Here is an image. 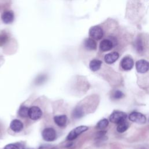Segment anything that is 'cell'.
Wrapping results in <instances>:
<instances>
[{
    "instance_id": "1",
    "label": "cell",
    "mask_w": 149,
    "mask_h": 149,
    "mask_svg": "<svg viewBox=\"0 0 149 149\" xmlns=\"http://www.w3.org/2000/svg\"><path fill=\"white\" fill-rule=\"evenodd\" d=\"M127 115L126 113L122 111H113L109 116V120L113 123L118 124L126 120Z\"/></svg>"
},
{
    "instance_id": "2",
    "label": "cell",
    "mask_w": 149,
    "mask_h": 149,
    "mask_svg": "<svg viewBox=\"0 0 149 149\" xmlns=\"http://www.w3.org/2000/svg\"><path fill=\"white\" fill-rule=\"evenodd\" d=\"M88 129L86 126H79L72 130L67 136V140L69 141L73 140L77 137L80 134L86 132Z\"/></svg>"
},
{
    "instance_id": "3",
    "label": "cell",
    "mask_w": 149,
    "mask_h": 149,
    "mask_svg": "<svg viewBox=\"0 0 149 149\" xmlns=\"http://www.w3.org/2000/svg\"><path fill=\"white\" fill-rule=\"evenodd\" d=\"M89 36L94 40H99L104 36V31L99 26H94L91 27L89 30Z\"/></svg>"
},
{
    "instance_id": "4",
    "label": "cell",
    "mask_w": 149,
    "mask_h": 149,
    "mask_svg": "<svg viewBox=\"0 0 149 149\" xmlns=\"http://www.w3.org/2000/svg\"><path fill=\"white\" fill-rule=\"evenodd\" d=\"M42 137L46 141H52L56 138V133L54 129L47 127L42 132Z\"/></svg>"
},
{
    "instance_id": "5",
    "label": "cell",
    "mask_w": 149,
    "mask_h": 149,
    "mask_svg": "<svg viewBox=\"0 0 149 149\" xmlns=\"http://www.w3.org/2000/svg\"><path fill=\"white\" fill-rule=\"evenodd\" d=\"M129 119L132 122L143 124L146 122V117L144 115L138 112H132L129 116Z\"/></svg>"
},
{
    "instance_id": "6",
    "label": "cell",
    "mask_w": 149,
    "mask_h": 149,
    "mask_svg": "<svg viewBox=\"0 0 149 149\" xmlns=\"http://www.w3.org/2000/svg\"><path fill=\"white\" fill-rule=\"evenodd\" d=\"M42 115V112L39 107L37 106H33L29 108V116L31 120H38L41 118Z\"/></svg>"
},
{
    "instance_id": "7",
    "label": "cell",
    "mask_w": 149,
    "mask_h": 149,
    "mask_svg": "<svg viewBox=\"0 0 149 149\" xmlns=\"http://www.w3.org/2000/svg\"><path fill=\"white\" fill-rule=\"evenodd\" d=\"M136 69L140 73H144L149 70V62L144 59H140L136 63Z\"/></svg>"
},
{
    "instance_id": "8",
    "label": "cell",
    "mask_w": 149,
    "mask_h": 149,
    "mask_svg": "<svg viewBox=\"0 0 149 149\" xmlns=\"http://www.w3.org/2000/svg\"><path fill=\"white\" fill-rule=\"evenodd\" d=\"M121 68L125 70H131L134 66V61L130 56H125L120 61Z\"/></svg>"
},
{
    "instance_id": "9",
    "label": "cell",
    "mask_w": 149,
    "mask_h": 149,
    "mask_svg": "<svg viewBox=\"0 0 149 149\" xmlns=\"http://www.w3.org/2000/svg\"><path fill=\"white\" fill-rule=\"evenodd\" d=\"M114 47L113 43L110 38L102 40L100 44V49L101 51L106 52L111 50Z\"/></svg>"
},
{
    "instance_id": "10",
    "label": "cell",
    "mask_w": 149,
    "mask_h": 149,
    "mask_svg": "<svg viewBox=\"0 0 149 149\" xmlns=\"http://www.w3.org/2000/svg\"><path fill=\"white\" fill-rule=\"evenodd\" d=\"M10 128L14 132L17 133L23 130V124L19 119H13L10 123Z\"/></svg>"
},
{
    "instance_id": "11",
    "label": "cell",
    "mask_w": 149,
    "mask_h": 149,
    "mask_svg": "<svg viewBox=\"0 0 149 149\" xmlns=\"http://www.w3.org/2000/svg\"><path fill=\"white\" fill-rule=\"evenodd\" d=\"M119 54L117 52H112L107 54L104 56V61L108 64H112L118 60Z\"/></svg>"
},
{
    "instance_id": "12",
    "label": "cell",
    "mask_w": 149,
    "mask_h": 149,
    "mask_svg": "<svg viewBox=\"0 0 149 149\" xmlns=\"http://www.w3.org/2000/svg\"><path fill=\"white\" fill-rule=\"evenodd\" d=\"M134 48L136 51L139 53L142 54L144 51V45L143 40L141 37H137L134 41Z\"/></svg>"
},
{
    "instance_id": "13",
    "label": "cell",
    "mask_w": 149,
    "mask_h": 149,
    "mask_svg": "<svg viewBox=\"0 0 149 149\" xmlns=\"http://www.w3.org/2000/svg\"><path fill=\"white\" fill-rule=\"evenodd\" d=\"M1 19L3 22L6 24L11 23L14 19V14L13 12L10 10L6 11L2 13L1 16Z\"/></svg>"
},
{
    "instance_id": "14",
    "label": "cell",
    "mask_w": 149,
    "mask_h": 149,
    "mask_svg": "<svg viewBox=\"0 0 149 149\" xmlns=\"http://www.w3.org/2000/svg\"><path fill=\"white\" fill-rule=\"evenodd\" d=\"M55 123L59 127H64L67 123V116L65 115H57L54 118Z\"/></svg>"
},
{
    "instance_id": "15",
    "label": "cell",
    "mask_w": 149,
    "mask_h": 149,
    "mask_svg": "<svg viewBox=\"0 0 149 149\" xmlns=\"http://www.w3.org/2000/svg\"><path fill=\"white\" fill-rule=\"evenodd\" d=\"M84 46L88 50H95L97 48V43L93 38H88L84 40Z\"/></svg>"
},
{
    "instance_id": "16",
    "label": "cell",
    "mask_w": 149,
    "mask_h": 149,
    "mask_svg": "<svg viewBox=\"0 0 149 149\" xmlns=\"http://www.w3.org/2000/svg\"><path fill=\"white\" fill-rule=\"evenodd\" d=\"M102 65V61L99 59H93L89 63V68L93 72L98 70Z\"/></svg>"
},
{
    "instance_id": "17",
    "label": "cell",
    "mask_w": 149,
    "mask_h": 149,
    "mask_svg": "<svg viewBox=\"0 0 149 149\" xmlns=\"http://www.w3.org/2000/svg\"><path fill=\"white\" fill-rule=\"evenodd\" d=\"M84 111L81 107H76L72 112V116L74 119H80L84 115Z\"/></svg>"
},
{
    "instance_id": "18",
    "label": "cell",
    "mask_w": 149,
    "mask_h": 149,
    "mask_svg": "<svg viewBox=\"0 0 149 149\" xmlns=\"http://www.w3.org/2000/svg\"><path fill=\"white\" fill-rule=\"evenodd\" d=\"M129 126V123L126 120H124L118 124L116 130L119 133H123L128 129Z\"/></svg>"
},
{
    "instance_id": "19",
    "label": "cell",
    "mask_w": 149,
    "mask_h": 149,
    "mask_svg": "<svg viewBox=\"0 0 149 149\" xmlns=\"http://www.w3.org/2000/svg\"><path fill=\"white\" fill-rule=\"evenodd\" d=\"M29 108H27L26 106H22L18 112V113L20 116L22 118H26L27 116H29Z\"/></svg>"
},
{
    "instance_id": "20",
    "label": "cell",
    "mask_w": 149,
    "mask_h": 149,
    "mask_svg": "<svg viewBox=\"0 0 149 149\" xmlns=\"http://www.w3.org/2000/svg\"><path fill=\"white\" fill-rule=\"evenodd\" d=\"M108 123H109V122H108V120L107 119H105V118L102 119L97 123V127L98 129H105L108 126Z\"/></svg>"
},
{
    "instance_id": "21",
    "label": "cell",
    "mask_w": 149,
    "mask_h": 149,
    "mask_svg": "<svg viewBox=\"0 0 149 149\" xmlns=\"http://www.w3.org/2000/svg\"><path fill=\"white\" fill-rule=\"evenodd\" d=\"M8 36L5 32H0V46L3 45L8 41Z\"/></svg>"
},
{
    "instance_id": "22",
    "label": "cell",
    "mask_w": 149,
    "mask_h": 149,
    "mask_svg": "<svg viewBox=\"0 0 149 149\" xmlns=\"http://www.w3.org/2000/svg\"><path fill=\"white\" fill-rule=\"evenodd\" d=\"M124 94L123 93L122 91H120V90H116L113 92V94H112V97L114 99H120L124 97Z\"/></svg>"
},
{
    "instance_id": "23",
    "label": "cell",
    "mask_w": 149,
    "mask_h": 149,
    "mask_svg": "<svg viewBox=\"0 0 149 149\" xmlns=\"http://www.w3.org/2000/svg\"><path fill=\"white\" fill-rule=\"evenodd\" d=\"M46 78L47 77L45 75H40V76L37 77L36 80V83L37 84H41L46 80Z\"/></svg>"
},
{
    "instance_id": "24",
    "label": "cell",
    "mask_w": 149,
    "mask_h": 149,
    "mask_svg": "<svg viewBox=\"0 0 149 149\" xmlns=\"http://www.w3.org/2000/svg\"><path fill=\"white\" fill-rule=\"evenodd\" d=\"M3 149H20V148L15 144H9L6 145Z\"/></svg>"
}]
</instances>
